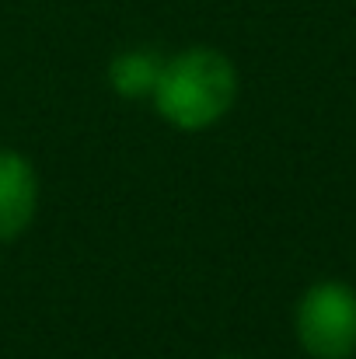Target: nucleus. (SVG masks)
I'll list each match as a JSON object with an SVG mask.
<instances>
[{
  "instance_id": "obj_1",
  "label": "nucleus",
  "mask_w": 356,
  "mask_h": 359,
  "mask_svg": "<svg viewBox=\"0 0 356 359\" xmlns=\"http://www.w3.org/2000/svg\"><path fill=\"white\" fill-rule=\"evenodd\" d=\"M237 67L213 46H189L161 63L154 84V112L178 133H203L237 102Z\"/></svg>"
},
{
  "instance_id": "obj_2",
  "label": "nucleus",
  "mask_w": 356,
  "mask_h": 359,
  "mask_svg": "<svg viewBox=\"0 0 356 359\" xmlns=\"http://www.w3.org/2000/svg\"><path fill=\"white\" fill-rule=\"evenodd\" d=\"M294 335L311 359H353L356 290L343 279L311 283L294 307Z\"/></svg>"
},
{
  "instance_id": "obj_3",
  "label": "nucleus",
  "mask_w": 356,
  "mask_h": 359,
  "mask_svg": "<svg viewBox=\"0 0 356 359\" xmlns=\"http://www.w3.org/2000/svg\"><path fill=\"white\" fill-rule=\"evenodd\" d=\"M39 213V175L21 150L0 147V244L21 238Z\"/></svg>"
},
{
  "instance_id": "obj_4",
  "label": "nucleus",
  "mask_w": 356,
  "mask_h": 359,
  "mask_svg": "<svg viewBox=\"0 0 356 359\" xmlns=\"http://www.w3.org/2000/svg\"><path fill=\"white\" fill-rule=\"evenodd\" d=\"M161 63H164V56H157L154 49H122L109 63V84L126 102L150 98L154 84L161 77Z\"/></svg>"
},
{
  "instance_id": "obj_5",
  "label": "nucleus",
  "mask_w": 356,
  "mask_h": 359,
  "mask_svg": "<svg viewBox=\"0 0 356 359\" xmlns=\"http://www.w3.org/2000/svg\"><path fill=\"white\" fill-rule=\"evenodd\" d=\"M220 359H237V356H220Z\"/></svg>"
}]
</instances>
